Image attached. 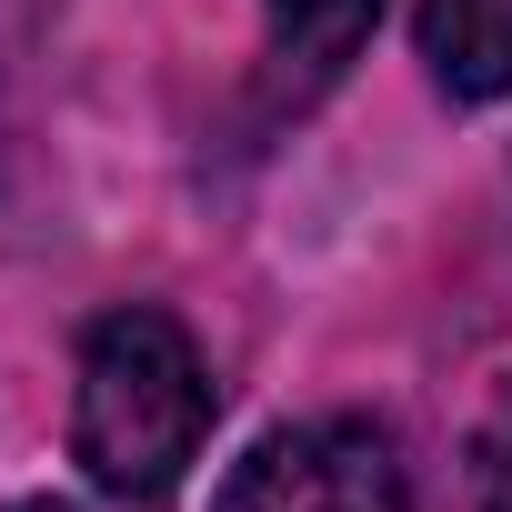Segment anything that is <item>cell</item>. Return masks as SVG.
Segmentation results:
<instances>
[{"label": "cell", "instance_id": "6da1fadb", "mask_svg": "<svg viewBox=\"0 0 512 512\" xmlns=\"http://www.w3.org/2000/svg\"><path fill=\"white\" fill-rule=\"evenodd\" d=\"M221 422L211 362L161 302H121L81 332V382H71V452L111 502H171L181 472L201 462Z\"/></svg>", "mask_w": 512, "mask_h": 512}, {"label": "cell", "instance_id": "7a4b0ae2", "mask_svg": "<svg viewBox=\"0 0 512 512\" xmlns=\"http://www.w3.org/2000/svg\"><path fill=\"white\" fill-rule=\"evenodd\" d=\"M211 512H412V482H402V452L382 422H292V432H262Z\"/></svg>", "mask_w": 512, "mask_h": 512}, {"label": "cell", "instance_id": "3957f363", "mask_svg": "<svg viewBox=\"0 0 512 512\" xmlns=\"http://www.w3.org/2000/svg\"><path fill=\"white\" fill-rule=\"evenodd\" d=\"M422 71L452 101H502L512 91V0H422Z\"/></svg>", "mask_w": 512, "mask_h": 512}, {"label": "cell", "instance_id": "277c9868", "mask_svg": "<svg viewBox=\"0 0 512 512\" xmlns=\"http://www.w3.org/2000/svg\"><path fill=\"white\" fill-rule=\"evenodd\" d=\"M272 11V71L282 91H322L382 21V0H262Z\"/></svg>", "mask_w": 512, "mask_h": 512}, {"label": "cell", "instance_id": "5b68a950", "mask_svg": "<svg viewBox=\"0 0 512 512\" xmlns=\"http://www.w3.org/2000/svg\"><path fill=\"white\" fill-rule=\"evenodd\" d=\"M472 492H482V512H512V392L492 402V422L472 442Z\"/></svg>", "mask_w": 512, "mask_h": 512}, {"label": "cell", "instance_id": "8992f818", "mask_svg": "<svg viewBox=\"0 0 512 512\" xmlns=\"http://www.w3.org/2000/svg\"><path fill=\"white\" fill-rule=\"evenodd\" d=\"M11 512H71V502H11Z\"/></svg>", "mask_w": 512, "mask_h": 512}]
</instances>
